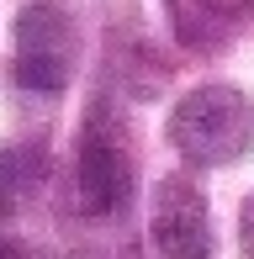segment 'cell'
<instances>
[{
  "label": "cell",
  "instance_id": "3",
  "mask_svg": "<svg viewBox=\"0 0 254 259\" xmlns=\"http://www.w3.org/2000/svg\"><path fill=\"white\" fill-rule=\"evenodd\" d=\"M11 74L27 96H59L74 79L79 64V32L64 6L53 0H32L16 11V32H11Z\"/></svg>",
  "mask_w": 254,
  "mask_h": 259
},
{
  "label": "cell",
  "instance_id": "1",
  "mask_svg": "<svg viewBox=\"0 0 254 259\" xmlns=\"http://www.w3.org/2000/svg\"><path fill=\"white\" fill-rule=\"evenodd\" d=\"M170 143L186 164L228 169L254 148V101L238 85H196L170 111Z\"/></svg>",
  "mask_w": 254,
  "mask_h": 259
},
{
  "label": "cell",
  "instance_id": "4",
  "mask_svg": "<svg viewBox=\"0 0 254 259\" xmlns=\"http://www.w3.org/2000/svg\"><path fill=\"white\" fill-rule=\"evenodd\" d=\"M148 249L164 259H206L212 254V217L206 196L186 175H164L148 201Z\"/></svg>",
  "mask_w": 254,
  "mask_h": 259
},
{
  "label": "cell",
  "instance_id": "5",
  "mask_svg": "<svg viewBox=\"0 0 254 259\" xmlns=\"http://www.w3.org/2000/svg\"><path fill=\"white\" fill-rule=\"evenodd\" d=\"M164 16H170V32H175L180 48L191 53H212L233 37L244 21L233 11H223L217 0H164Z\"/></svg>",
  "mask_w": 254,
  "mask_h": 259
},
{
  "label": "cell",
  "instance_id": "7",
  "mask_svg": "<svg viewBox=\"0 0 254 259\" xmlns=\"http://www.w3.org/2000/svg\"><path fill=\"white\" fill-rule=\"evenodd\" d=\"M238 249L254 254V196L244 201V211H238Z\"/></svg>",
  "mask_w": 254,
  "mask_h": 259
},
{
  "label": "cell",
  "instance_id": "6",
  "mask_svg": "<svg viewBox=\"0 0 254 259\" xmlns=\"http://www.w3.org/2000/svg\"><path fill=\"white\" fill-rule=\"evenodd\" d=\"M48 180V154L32 143H0V217H11L21 201L43 191Z\"/></svg>",
  "mask_w": 254,
  "mask_h": 259
},
{
  "label": "cell",
  "instance_id": "2",
  "mask_svg": "<svg viewBox=\"0 0 254 259\" xmlns=\"http://www.w3.org/2000/svg\"><path fill=\"white\" fill-rule=\"evenodd\" d=\"M138 191V164L133 148L122 138V122L96 106L85 116V133H79V154H74V196L85 217H122L133 206Z\"/></svg>",
  "mask_w": 254,
  "mask_h": 259
},
{
  "label": "cell",
  "instance_id": "8",
  "mask_svg": "<svg viewBox=\"0 0 254 259\" xmlns=\"http://www.w3.org/2000/svg\"><path fill=\"white\" fill-rule=\"evenodd\" d=\"M0 228H6V217H0ZM0 254H6V243H0Z\"/></svg>",
  "mask_w": 254,
  "mask_h": 259
}]
</instances>
